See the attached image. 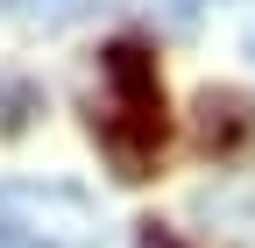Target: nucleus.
Here are the masks:
<instances>
[{"label": "nucleus", "mask_w": 255, "mask_h": 248, "mask_svg": "<svg viewBox=\"0 0 255 248\" xmlns=\"http://www.w3.org/2000/svg\"><path fill=\"white\" fill-rule=\"evenodd\" d=\"M100 78H107V114H92V142L114 163L121 184L156 177V149H163L170 121H163V78H156V57L142 43H107L100 50Z\"/></svg>", "instance_id": "obj_1"}, {"label": "nucleus", "mask_w": 255, "mask_h": 248, "mask_svg": "<svg viewBox=\"0 0 255 248\" xmlns=\"http://www.w3.org/2000/svg\"><path fill=\"white\" fill-rule=\"evenodd\" d=\"M107 220L92 192L57 177H0V248H100Z\"/></svg>", "instance_id": "obj_2"}, {"label": "nucleus", "mask_w": 255, "mask_h": 248, "mask_svg": "<svg viewBox=\"0 0 255 248\" xmlns=\"http://www.w3.org/2000/svg\"><path fill=\"white\" fill-rule=\"evenodd\" d=\"M191 114H199V149L206 156H241V149L255 142V107L234 85H206Z\"/></svg>", "instance_id": "obj_3"}, {"label": "nucleus", "mask_w": 255, "mask_h": 248, "mask_svg": "<svg viewBox=\"0 0 255 248\" xmlns=\"http://www.w3.org/2000/svg\"><path fill=\"white\" fill-rule=\"evenodd\" d=\"M43 114V85L21 71H0V135H28Z\"/></svg>", "instance_id": "obj_4"}, {"label": "nucleus", "mask_w": 255, "mask_h": 248, "mask_svg": "<svg viewBox=\"0 0 255 248\" xmlns=\"http://www.w3.org/2000/svg\"><path fill=\"white\" fill-rule=\"evenodd\" d=\"M7 7H14L28 28H71V21H85V14H114V7H128V0H7Z\"/></svg>", "instance_id": "obj_5"}, {"label": "nucleus", "mask_w": 255, "mask_h": 248, "mask_svg": "<svg viewBox=\"0 0 255 248\" xmlns=\"http://www.w3.org/2000/svg\"><path fill=\"white\" fill-rule=\"evenodd\" d=\"M199 14H206V0H156V28L163 36H199Z\"/></svg>", "instance_id": "obj_6"}, {"label": "nucleus", "mask_w": 255, "mask_h": 248, "mask_svg": "<svg viewBox=\"0 0 255 248\" xmlns=\"http://www.w3.org/2000/svg\"><path fill=\"white\" fill-rule=\"evenodd\" d=\"M135 241H142V248H184L170 227H156V220H142V234H135Z\"/></svg>", "instance_id": "obj_7"}, {"label": "nucleus", "mask_w": 255, "mask_h": 248, "mask_svg": "<svg viewBox=\"0 0 255 248\" xmlns=\"http://www.w3.org/2000/svg\"><path fill=\"white\" fill-rule=\"evenodd\" d=\"M248 50H255V36H248Z\"/></svg>", "instance_id": "obj_8"}, {"label": "nucleus", "mask_w": 255, "mask_h": 248, "mask_svg": "<svg viewBox=\"0 0 255 248\" xmlns=\"http://www.w3.org/2000/svg\"><path fill=\"white\" fill-rule=\"evenodd\" d=\"M0 7H7V0H0Z\"/></svg>", "instance_id": "obj_9"}, {"label": "nucleus", "mask_w": 255, "mask_h": 248, "mask_svg": "<svg viewBox=\"0 0 255 248\" xmlns=\"http://www.w3.org/2000/svg\"><path fill=\"white\" fill-rule=\"evenodd\" d=\"M206 7H213V0H206Z\"/></svg>", "instance_id": "obj_10"}]
</instances>
